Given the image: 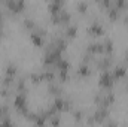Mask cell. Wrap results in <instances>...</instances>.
I'll return each instance as SVG.
<instances>
[{"label":"cell","mask_w":128,"mask_h":127,"mask_svg":"<svg viewBox=\"0 0 128 127\" xmlns=\"http://www.w3.org/2000/svg\"><path fill=\"white\" fill-rule=\"evenodd\" d=\"M86 8H88V3H78V9H79L80 12H85Z\"/></svg>","instance_id":"obj_4"},{"label":"cell","mask_w":128,"mask_h":127,"mask_svg":"<svg viewBox=\"0 0 128 127\" xmlns=\"http://www.w3.org/2000/svg\"><path fill=\"white\" fill-rule=\"evenodd\" d=\"M24 26H26L27 29H33V27H34V21L30 20V18H27V20H24Z\"/></svg>","instance_id":"obj_3"},{"label":"cell","mask_w":128,"mask_h":127,"mask_svg":"<svg viewBox=\"0 0 128 127\" xmlns=\"http://www.w3.org/2000/svg\"><path fill=\"white\" fill-rule=\"evenodd\" d=\"M76 30H78V29H76V26H72V27H68V29H67V36H68V37H73V36H74V34H76Z\"/></svg>","instance_id":"obj_1"},{"label":"cell","mask_w":128,"mask_h":127,"mask_svg":"<svg viewBox=\"0 0 128 127\" xmlns=\"http://www.w3.org/2000/svg\"><path fill=\"white\" fill-rule=\"evenodd\" d=\"M88 73H90V67H88V66H82V67L79 69V75H84V76H85V75H88Z\"/></svg>","instance_id":"obj_2"}]
</instances>
